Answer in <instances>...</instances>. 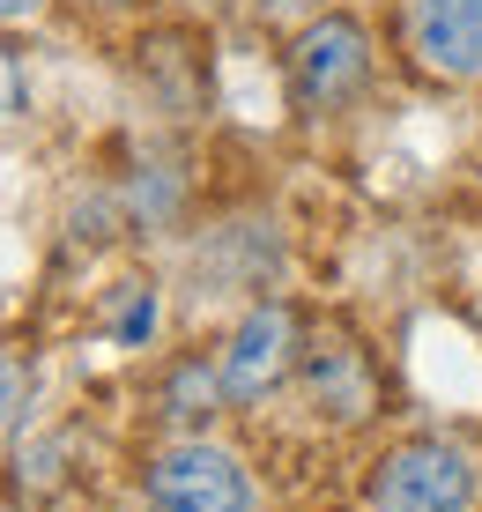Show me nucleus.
Instances as JSON below:
<instances>
[{
	"instance_id": "obj_11",
	"label": "nucleus",
	"mask_w": 482,
	"mask_h": 512,
	"mask_svg": "<svg viewBox=\"0 0 482 512\" xmlns=\"http://www.w3.org/2000/svg\"><path fill=\"white\" fill-rule=\"evenodd\" d=\"M23 15H38V0H0V23H23Z\"/></svg>"
},
{
	"instance_id": "obj_4",
	"label": "nucleus",
	"mask_w": 482,
	"mask_h": 512,
	"mask_svg": "<svg viewBox=\"0 0 482 512\" xmlns=\"http://www.w3.org/2000/svg\"><path fill=\"white\" fill-rule=\"evenodd\" d=\"M408 45L445 82L482 75V0H416L408 8Z\"/></svg>"
},
{
	"instance_id": "obj_5",
	"label": "nucleus",
	"mask_w": 482,
	"mask_h": 512,
	"mask_svg": "<svg viewBox=\"0 0 482 512\" xmlns=\"http://www.w3.org/2000/svg\"><path fill=\"white\" fill-rule=\"evenodd\" d=\"M290 349H297L290 312H282V305H260L253 320L230 334V349H223V394H230V401H260L267 386L290 372Z\"/></svg>"
},
{
	"instance_id": "obj_9",
	"label": "nucleus",
	"mask_w": 482,
	"mask_h": 512,
	"mask_svg": "<svg viewBox=\"0 0 482 512\" xmlns=\"http://www.w3.org/2000/svg\"><path fill=\"white\" fill-rule=\"evenodd\" d=\"M149 327H156V297H149V290H134V297H127V312H119V342H149Z\"/></svg>"
},
{
	"instance_id": "obj_6",
	"label": "nucleus",
	"mask_w": 482,
	"mask_h": 512,
	"mask_svg": "<svg viewBox=\"0 0 482 512\" xmlns=\"http://www.w3.org/2000/svg\"><path fill=\"white\" fill-rule=\"evenodd\" d=\"M312 394L327 416H364L371 409V386H364V364H356L349 342H327L312 349Z\"/></svg>"
},
{
	"instance_id": "obj_8",
	"label": "nucleus",
	"mask_w": 482,
	"mask_h": 512,
	"mask_svg": "<svg viewBox=\"0 0 482 512\" xmlns=\"http://www.w3.org/2000/svg\"><path fill=\"white\" fill-rule=\"evenodd\" d=\"M208 401H216V379H208V372H178V386H171V416H208Z\"/></svg>"
},
{
	"instance_id": "obj_10",
	"label": "nucleus",
	"mask_w": 482,
	"mask_h": 512,
	"mask_svg": "<svg viewBox=\"0 0 482 512\" xmlns=\"http://www.w3.org/2000/svg\"><path fill=\"white\" fill-rule=\"evenodd\" d=\"M15 104H23V75H15V60L0 52V119H8Z\"/></svg>"
},
{
	"instance_id": "obj_2",
	"label": "nucleus",
	"mask_w": 482,
	"mask_h": 512,
	"mask_svg": "<svg viewBox=\"0 0 482 512\" xmlns=\"http://www.w3.org/2000/svg\"><path fill=\"white\" fill-rule=\"evenodd\" d=\"M149 505L156 512H253L245 468L223 446H171L149 468Z\"/></svg>"
},
{
	"instance_id": "obj_1",
	"label": "nucleus",
	"mask_w": 482,
	"mask_h": 512,
	"mask_svg": "<svg viewBox=\"0 0 482 512\" xmlns=\"http://www.w3.org/2000/svg\"><path fill=\"white\" fill-rule=\"evenodd\" d=\"M468 505H475V461L438 438L394 446L371 475V512H468Z\"/></svg>"
},
{
	"instance_id": "obj_3",
	"label": "nucleus",
	"mask_w": 482,
	"mask_h": 512,
	"mask_svg": "<svg viewBox=\"0 0 482 512\" xmlns=\"http://www.w3.org/2000/svg\"><path fill=\"white\" fill-rule=\"evenodd\" d=\"M364 67H371L364 30L342 23V15L312 23L305 38H297V52H290V82H297V97H305V104H342V97H356V90H364Z\"/></svg>"
},
{
	"instance_id": "obj_7",
	"label": "nucleus",
	"mask_w": 482,
	"mask_h": 512,
	"mask_svg": "<svg viewBox=\"0 0 482 512\" xmlns=\"http://www.w3.org/2000/svg\"><path fill=\"white\" fill-rule=\"evenodd\" d=\"M23 394H30V372H23V357H8V349H0V431H8V423L23 416Z\"/></svg>"
},
{
	"instance_id": "obj_12",
	"label": "nucleus",
	"mask_w": 482,
	"mask_h": 512,
	"mask_svg": "<svg viewBox=\"0 0 482 512\" xmlns=\"http://www.w3.org/2000/svg\"><path fill=\"white\" fill-rule=\"evenodd\" d=\"M260 8H267V15H305L312 0H260Z\"/></svg>"
}]
</instances>
